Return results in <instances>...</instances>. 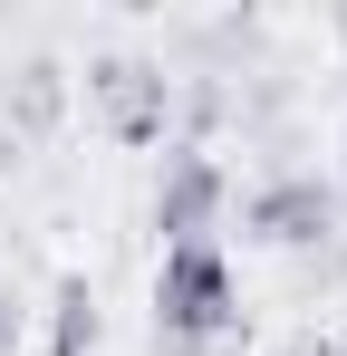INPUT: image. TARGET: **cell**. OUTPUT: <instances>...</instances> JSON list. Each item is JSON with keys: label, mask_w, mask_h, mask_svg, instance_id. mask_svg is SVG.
I'll return each mask as SVG.
<instances>
[{"label": "cell", "mask_w": 347, "mask_h": 356, "mask_svg": "<svg viewBox=\"0 0 347 356\" xmlns=\"http://www.w3.org/2000/svg\"><path fill=\"white\" fill-rule=\"evenodd\" d=\"M231 318H241V280H231L222 241H174L155 260V327L174 347H213Z\"/></svg>", "instance_id": "1"}, {"label": "cell", "mask_w": 347, "mask_h": 356, "mask_svg": "<svg viewBox=\"0 0 347 356\" xmlns=\"http://www.w3.org/2000/svg\"><path fill=\"white\" fill-rule=\"evenodd\" d=\"M241 232L261 241V250H309V241L338 232V193L318 174H280V183H261V193L241 202Z\"/></svg>", "instance_id": "2"}, {"label": "cell", "mask_w": 347, "mask_h": 356, "mask_svg": "<svg viewBox=\"0 0 347 356\" xmlns=\"http://www.w3.org/2000/svg\"><path fill=\"white\" fill-rule=\"evenodd\" d=\"M222 202H231V174L213 154H164V183H155V232H164V250L174 241H213Z\"/></svg>", "instance_id": "3"}, {"label": "cell", "mask_w": 347, "mask_h": 356, "mask_svg": "<svg viewBox=\"0 0 347 356\" xmlns=\"http://www.w3.org/2000/svg\"><path fill=\"white\" fill-rule=\"evenodd\" d=\"M87 87L107 97V125H116V145H155V135H164V106H174V87L155 77V67L116 58V67H97Z\"/></svg>", "instance_id": "4"}, {"label": "cell", "mask_w": 347, "mask_h": 356, "mask_svg": "<svg viewBox=\"0 0 347 356\" xmlns=\"http://www.w3.org/2000/svg\"><path fill=\"white\" fill-rule=\"evenodd\" d=\"M97 347V289L87 280H58V308H49V356H87Z\"/></svg>", "instance_id": "5"}, {"label": "cell", "mask_w": 347, "mask_h": 356, "mask_svg": "<svg viewBox=\"0 0 347 356\" xmlns=\"http://www.w3.org/2000/svg\"><path fill=\"white\" fill-rule=\"evenodd\" d=\"M20 347V308H10V298H0V356Z\"/></svg>", "instance_id": "6"}, {"label": "cell", "mask_w": 347, "mask_h": 356, "mask_svg": "<svg viewBox=\"0 0 347 356\" xmlns=\"http://www.w3.org/2000/svg\"><path fill=\"white\" fill-rule=\"evenodd\" d=\"M338 145H347V135H338Z\"/></svg>", "instance_id": "7"}]
</instances>
